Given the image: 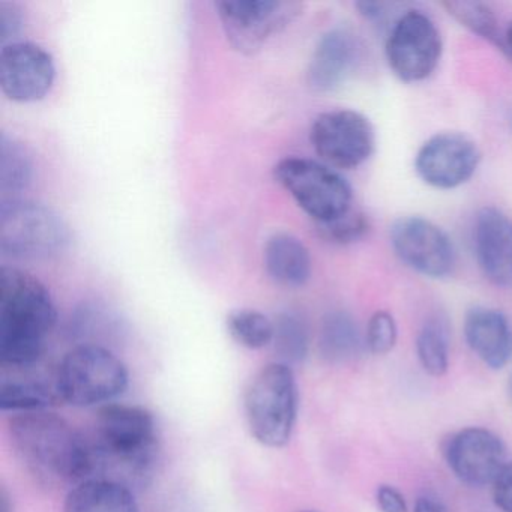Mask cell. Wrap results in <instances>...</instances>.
Wrapping results in <instances>:
<instances>
[{
	"mask_svg": "<svg viewBox=\"0 0 512 512\" xmlns=\"http://www.w3.org/2000/svg\"><path fill=\"white\" fill-rule=\"evenodd\" d=\"M442 49L433 20L421 11H407L392 26L386 41V61L401 82L418 83L434 73Z\"/></svg>",
	"mask_w": 512,
	"mask_h": 512,
	"instance_id": "9c48e42d",
	"label": "cell"
},
{
	"mask_svg": "<svg viewBox=\"0 0 512 512\" xmlns=\"http://www.w3.org/2000/svg\"><path fill=\"white\" fill-rule=\"evenodd\" d=\"M376 502L382 512H407V503L403 493L394 485H379Z\"/></svg>",
	"mask_w": 512,
	"mask_h": 512,
	"instance_id": "4dcf8cb0",
	"label": "cell"
},
{
	"mask_svg": "<svg viewBox=\"0 0 512 512\" xmlns=\"http://www.w3.org/2000/svg\"><path fill=\"white\" fill-rule=\"evenodd\" d=\"M391 245L398 259L428 278H446L457 263L454 244L433 221L404 217L391 227Z\"/></svg>",
	"mask_w": 512,
	"mask_h": 512,
	"instance_id": "8fae6325",
	"label": "cell"
},
{
	"mask_svg": "<svg viewBox=\"0 0 512 512\" xmlns=\"http://www.w3.org/2000/svg\"><path fill=\"white\" fill-rule=\"evenodd\" d=\"M35 365L29 367H4L0 379V407L4 412L25 413L47 410L61 401L56 388L55 376L35 373Z\"/></svg>",
	"mask_w": 512,
	"mask_h": 512,
	"instance_id": "ac0fdd59",
	"label": "cell"
},
{
	"mask_svg": "<svg viewBox=\"0 0 512 512\" xmlns=\"http://www.w3.org/2000/svg\"><path fill=\"white\" fill-rule=\"evenodd\" d=\"M299 410V391L292 367L283 362L263 367L244 394L248 428L257 442L283 448L292 439Z\"/></svg>",
	"mask_w": 512,
	"mask_h": 512,
	"instance_id": "277c9868",
	"label": "cell"
},
{
	"mask_svg": "<svg viewBox=\"0 0 512 512\" xmlns=\"http://www.w3.org/2000/svg\"><path fill=\"white\" fill-rule=\"evenodd\" d=\"M70 232L58 212L28 200H4L0 205V253L20 260L59 256Z\"/></svg>",
	"mask_w": 512,
	"mask_h": 512,
	"instance_id": "8992f818",
	"label": "cell"
},
{
	"mask_svg": "<svg viewBox=\"0 0 512 512\" xmlns=\"http://www.w3.org/2000/svg\"><path fill=\"white\" fill-rule=\"evenodd\" d=\"M298 512H319V511H314V509H302V511H298Z\"/></svg>",
	"mask_w": 512,
	"mask_h": 512,
	"instance_id": "8d00e7d4",
	"label": "cell"
},
{
	"mask_svg": "<svg viewBox=\"0 0 512 512\" xmlns=\"http://www.w3.org/2000/svg\"><path fill=\"white\" fill-rule=\"evenodd\" d=\"M505 46H506V49L509 50V53H511V56H512V23H511V25L508 26V29H506Z\"/></svg>",
	"mask_w": 512,
	"mask_h": 512,
	"instance_id": "e575fe53",
	"label": "cell"
},
{
	"mask_svg": "<svg viewBox=\"0 0 512 512\" xmlns=\"http://www.w3.org/2000/svg\"><path fill=\"white\" fill-rule=\"evenodd\" d=\"M359 58V46L355 35L346 29H334L320 38L310 65L308 85L319 92H329L346 82L355 70Z\"/></svg>",
	"mask_w": 512,
	"mask_h": 512,
	"instance_id": "2e32d148",
	"label": "cell"
},
{
	"mask_svg": "<svg viewBox=\"0 0 512 512\" xmlns=\"http://www.w3.org/2000/svg\"><path fill=\"white\" fill-rule=\"evenodd\" d=\"M479 163L481 152L472 139L460 133H440L421 146L415 170L430 187L454 190L472 179Z\"/></svg>",
	"mask_w": 512,
	"mask_h": 512,
	"instance_id": "7c38bea8",
	"label": "cell"
},
{
	"mask_svg": "<svg viewBox=\"0 0 512 512\" xmlns=\"http://www.w3.org/2000/svg\"><path fill=\"white\" fill-rule=\"evenodd\" d=\"M320 236L332 244L349 245L364 238L370 230V220L367 215L350 209L346 214L329 223L317 224Z\"/></svg>",
	"mask_w": 512,
	"mask_h": 512,
	"instance_id": "4316f807",
	"label": "cell"
},
{
	"mask_svg": "<svg viewBox=\"0 0 512 512\" xmlns=\"http://www.w3.org/2000/svg\"><path fill=\"white\" fill-rule=\"evenodd\" d=\"M508 391H509V397H511V400H512V376H511V379H509Z\"/></svg>",
	"mask_w": 512,
	"mask_h": 512,
	"instance_id": "d590c367",
	"label": "cell"
},
{
	"mask_svg": "<svg viewBox=\"0 0 512 512\" xmlns=\"http://www.w3.org/2000/svg\"><path fill=\"white\" fill-rule=\"evenodd\" d=\"M275 352L280 356V362L292 365L301 364L308 355L310 335H308L307 323L301 316L295 313H283L274 322Z\"/></svg>",
	"mask_w": 512,
	"mask_h": 512,
	"instance_id": "d4e9b609",
	"label": "cell"
},
{
	"mask_svg": "<svg viewBox=\"0 0 512 512\" xmlns=\"http://www.w3.org/2000/svg\"><path fill=\"white\" fill-rule=\"evenodd\" d=\"M263 262L269 277L280 286L293 289L310 280V253L296 236L289 233H275L266 241Z\"/></svg>",
	"mask_w": 512,
	"mask_h": 512,
	"instance_id": "d6986e66",
	"label": "cell"
},
{
	"mask_svg": "<svg viewBox=\"0 0 512 512\" xmlns=\"http://www.w3.org/2000/svg\"><path fill=\"white\" fill-rule=\"evenodd\" d=\"M64 512H139L127 485L104 478H88L71 488Z\"/></svg>",
	"mask_w": 512,
	"mask_h": 512,
	"instance_id": "ffe728a7",
	"label": "cell"
},
{
	"mask_svg": "<svg viewBox=\"0 0 512 512\" xmlns=\"http://www.w3.org/2000/svg\"><path fill=\"white\" fill-rule=\"evenodd\" d=\"M230 337L251 350L263 349L274 341V322L265 314L251 308L232 311L226 320Z\"/></svg>",
	"mask_w": 512,
	"mask_h": 512,
	"instance_id": "cb8c5ba5",
	"label": "cell"
},
{
	"mask_svg": "<svg viewBox=\"0 0 512 512\" xmlns=\"http://www.w3.org/2000/svg\"><path fill=\"white\" fill-rule=\"evenodd\" d=\"M449 469L464 484L484 487L508 463L505 443L487 428L469 427L455 433L445 446Z\"/></svg>",
	"mask_w": 512,
	"mask_h": 512,
	"instance_id": "5bb4252c",
	"label": "cell"
},
{
	"mask_svg": "<svg viewBox=\"0 0 512 512\" xmlns=\"http://www.w3.org/2000/svg\"><path fill=\"white\" fill-rule=\"evenodd\" d=\"M52 55L34 43L5 44L0 50V89L17 103L43 100L55 82Z\"/></svg>",
	"mask_w": 512,
	"mask_h": 512,
	"instance_id": "4fadbf2b",
	"label": "cell"
},
{
	"mask_svg": "<svg viewBox=\"0 0 512 512\" xmlns=\"http://www.w3.org/2000/svg\"><path fill=\"white\" fill-rule=\"evenodd\" d=\"M8 430L17 457L40 484L76 485L91 478V440L61 416L49 410L16 413Z\"/></svg>",
	"mask_w": 512,
	"mask_h": 512,
	"instance_id": "6da1fadb",
	"label": "cell"
},
{
	"mask_svg": "<svg viewBox=\"0 0 512 512\" xmlns=\"http://www.w3.org/2000/svg\"><path fill=\"white\" fill-rule=\"evenodd\" d=\"M398 328L394 316L388 311H376L365 332V346L373 355H386L397 344Z\"/></svg>",
	"mask_w": 512,
	"mask_h": 512,
	"instance_id": "83f0119b",
	"label": "cell"
},
{
	"mask_svg": "<svg viewBox=\"0 0 512 512\" xmlns=\"http://www.w3.org/2000/svg\"><path fill=\"white\" fill-rule=\"evenodd\" d=\"M413 512H446L445 506L430 496H421L416 499Z\"/></svg>",
	"mask_w": 512,
	"mask_h": 512,
	"instance_id": "d6a6232c",
	"label": "cell"
},
{
	"mask_svg": "<svg viewBox=\"0 0 512 512\" xmlns=\"http://www.w3.org/2000/svg\"><path fill=\"white\" fill-rule=\"evenodd\" d=\"M224 34L233 49L253 55L301 13L298 2L221 0L215 4Z\"/></svg>",
	"mask_w": 512,
	"mask_h": 512,
	"instance_id": "ba28073f",
	"label": "cell"
},
{
	"mask_svg": "<svg viewBox=\"0 0 512 512\" xmlns=\"http://www.w3.org/2000/svg\"><path fill=\"white\" fill-rule=\"evenodd\" d=\"M274 176L317 224L329 223L352 209V187L325 164L308 158H284L274 167Z\"/></svg>",
	"mask_w": 512,
	"mask_h": 512,
	"instance_id": "52a82bcc",
	"label": "cell"
},
{
	"mask_svg": "<svg viewBox=\"0 0 512 512\" xmlns=\"http://www.w3.org/2000/svg\"><path fill=\"white\" fill-rule=\"evenodd\" d=\"M416 353L430 376H445L449 368V337L442 317H431L422 325L416 338Z\"/></svg>",
	"mask_w": 512,
	"mask_h": 512,
	"instance_id": "7402d4cb",
	"label": "cell"
},
{
	"mask_svg": "<svg viewBox=\"0 0 512 512\" xmlns=\"http://www.w3.org/2000/svg\"><path fill=\"white\" fill-rule=\"evenodd\" d=\"M55 323L52 295L37 277L22 269H0V361L4 367L37 364Z\"/></svg>",
	"mask_w": 512,
	"mask_h": 512,
	"instance_id": "3957f363",
	"label": "cell"
},
{
	"mask_svg": "<svg viewBox=\"0 0 512 512\" xmlns=\"http://www.w3.org/2000/svg\"><path fill=\"white\" fill-rule=\"evenodd\" d=\"M388 4H382V2H358L356 8H358L359 14L365 17L367 20H382L386 16V8Z\"/></svg>",
	"mask_w": 512,
	"mask_h": 512,
	"instance_id": "1f68e13d",
	"label": "cell"
},
{
	"mask_svg": "<svg viewBox=\"0 0 512 512\" xmlns=\"http://www.w3.org/2000/svg\"><path fill=\"white\" fill-rule=\"evenodd\" d=\"M94 470L91 478L143 484L151 476L158 454L154 415L142 406L106 404L98 412L91 437Z\"/></svg>",
	"mask_w": 512,
	"mask_h": 512,
	"instance_id": "7a4b0ae2",
	"label": "cell"
},
{
	"mask_svg": "<svg viewBox=\"0 0 512 512\" xmlns=\"http://www.w3.org/2000/svg\"><path fill=\"white\" fill-rule=\"evenodd\" d=\"M476 260L485 277L499 287H512V220L487 206L476 214L473 226Z\"/></svg>",
	"mask_w": 512,
	"mask_h": 512,
	"instance_id": "9a60e30c",
	"label": "cell"
},
{
	"mask_svg": "<svg viewBox=\"0 0 512 512\" xmlns=\"http://www.w3.org/2000/svg\"><path fill=\"white\" fill-rule=\"evenodd\" d=\"M0 512H13V506L10 503V497H8L7 491H2L0 494Z\"/></svg>",
	"mask_w": 512,
	"mask_h": 512,
	"instance_id": "836d02e7",
	"label": "cell"
},
{
	"mask_svg": "<svg viewBox=\"0 0 512 512\" xmlns=\"http://www.w3.org/2000/svg\"><path fill=\"white\" fill-rule=\"evenodd\" d=\"M311 145L322 160L338 169H356L373 155V125L355 110H332L313 122Z\"/></svg>",
	"mask_w": 512,
	"mask_h": 512,
	"instance_id": "30bf717a",
	"label": "cell"
},
{
	"mask_svg": "<svg viewBox=\"0 0 512 512\" xmlns=\"http://www.w3.org/2000/svg\"><path fill=\"white\" fill-rule=\"evenodd\" d=\"M464 338L473 353L493 370L512 359V325L502 311L475 307L464 317Z\"/></svg>",
	"mask_w": 512,
	"mask_h": 512,
	"instance_id": "e0dca14e",
	"label": "cell"
},
{
	"mask_svg": "<svg viewBox=\"0 0 512 512\" xmlns=\"http://www.w3.org/2000/svg\"><path fill=\"white\" fill-rule=\"evenodd\" d=\"M493 499L502 512H512V461H508L493 482Z\"/></svg>",
	"mask_w": 512,
	"mask_h": 512,
	"instance_id": "f1b7e54d",
	"label": "cell"
},
{
	"mask_svg": "<svg viewBox=\"0 0 512 512\" xmlns=\"http://www.w3.org/2000/svg\"><path fill=\"white\" fill-rule=\"evenodd\" d=\"M59 398L73 406L109 403L124 394L130 374L124 362L98 344H80L56 368Z\"/></svg>",
	"mask_w": 512,
	"mask_h": 512,
	"instance_id": "5b68a950",
	"label": "cell"
},
{
	"mask_svg": "<svg viewBox=\"0 0 512 512\" xmlns=\"http://www.w3.org/2000/svg\"><path fill=\"white\" fill-rule=\"evenodd\" d=\"M22 26V11L14 4L0 2V40L2 43H7L10 38L16 37Z\"/></svg>",
	"mask_w": 512,
	"mask_h": 512,
	"instance_id": "f546056e",
	"label": "cell"
},
{
	"mask_svg": "<svg viewBox=\"0 0 512 512\" xmlns=\"http://www.w3.org/2000/svg\"><path fill=\"white\" fill-rule=\"evenodd\" d=\"M361 331L358 323L346 311H332L322 320L319 332L320 355L329 364H344L361 353Z\"/></svg>",
	"mask_w": 512,
	"mask_h": 512,
	"instance_id": "44dd1931",
	"label": "cell"
},
{
	"mask_svg": "<svg viewBox=\"0 0 512 512\" xmlns=\"http://www.w3.org/2000/svg\"><path fill=\"white\" fill-rule=\"evenodd\" d=\"M443 7L449 16L454 17L461 26L469 29L473 34L479 35L484 40L496 44L505 50L506 46L500 37L499 25H497L494 11L482 2H445Z\"/></svg>",
	"mask_w": 512,
	"mask_h": 512,
	"instance_id": "484cf974",
	"label": "cell"
},
{
	"mask_svg": "<svg viewBox=\"0 0 512 512\" xmlns=\"http://www.w3.org/2000/svg\"><path fill=\"white\" fill-rule=\"evenodd\" d=\"M32 161L22 143L2 133L0 136V190L20 193L32 181Z\"/></svg>",
	"mask_w": 512,
	"mask_h": 512,
	"instance_id": "603a6c76",
	"label": "cell"
}]
</instances>
